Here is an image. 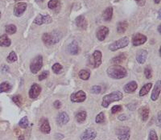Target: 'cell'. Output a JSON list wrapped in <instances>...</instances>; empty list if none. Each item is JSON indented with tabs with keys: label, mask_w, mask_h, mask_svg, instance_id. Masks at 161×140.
I'll use <instances>...</instances> for the list:
<instances>
[{
	"label": "cell",
	"mask_w": 161,
	"mask_h": 140,
	"mask_svg": "<svg viewBox=\"0 0 161 140\" xmlns=\"http://www.w3.org/2000/svg\"><path fill=\"white\" fill-rule=\"evenodd\" d=\"M107 74L113 79H122L126 76V70L123 66L119 64H114L107 68Z\"/></svg>",
	"instance_id": "6da1fadb"
},
{
	"label": "cell",
	"mask_w": 161,
	"mask_h": 140,
	"mask_svg": "<svg viewBox=\"0 0 161 140\" xmlns=\"http://www.w3.org/2000/svg\"><path fill=\"white\" fill-rule=\"evenodd\" d=\"M123 97V95L122 92H120V91H115V92H112L107 94V95H106V96H104L102 98V107L107 108L114 101H119L120 100H122Z\"/></svg>",
	"instance_id": "7a4b0ae2"
},
{
	"label": "cell",
	"mask_w": 161,
	"mask_h": 140,
	"mask_svg": "<svg viewBox=\"0 0 161 140\" xmlns=\"http://www.w3.org/2000/svg\"><path fill=\"white\" fill-rule=\"evenodd\" d=\"M61 38V34L58 31H54L53 33H44L42 36V39L45 44L53 45L59 42Z\"/></svg>",
	"instance_id": "3957f363"
},
{
	"label": "cell",
	"mask_w": 161,
	"mask_h": 140,
	"mask_svg": "<svg viewBox=\"0 0 161 140\" xmlns=\"http://www.w3.org/2000/svg\"><path fill=\"white\" fill-rule=\"evenodd\" d=\"M43 66V57L42 56H37L35 57L31 62V64H30V70L31 72L34 74L37 73Z\"/></svg>",
	"instance_id": "277c9868"
},
{
	"label": "cell",
	"mask_w": 161,
	"mask_h": 140,
	"mask_svg": "<svg viewBox=\"0 0 161 140\" xmlns=\"http://www.w3.org/2000/svg\"><path fill=\"white\" fill-rule=\"evenodd\" d=\"M129 44V39L127 37H123L119 39L117 41L114 42L109 46V49L110 51H116L121 48L126 47Z\"/></svg>",
	"instance_id": "5b68a950"
},
{
	"label": "cell",
	"mask_w": 161,
	"mask_h": 140,
	"mask_svg": "<svg viewBox=\"0 0 161 140\" xmlns=\"http://www.w3.org/2000/svg\"><path fill=\"white\" fill-rule=\"evenodd\" d=\"M116 134L119 140H129L130 137V131L129 127H122L116 130Z\"/></svg>",
	"instance_id": "8992f818"
},
{
	"label": "cell",
	"mask_w": 161,
	"mask_h": 140,
	"mask_svg": "<svg viewBox=\"0 0 161 140\" xmlns=\"http://www.w3.org/2000/svg\"><path fill=\"white\" fill-rule=\"evenodd\" d=\"M102 53L98 50L94 51L90 58V64L93 68H98L102 64Z\"/></svg>",
	"instance_id": "52a82bcc"
},
{
	"label": "cell",
	"mask_w": 161,
	"mask_h": 140,
	"mask_svg": "<svg viewBox=\"0 0 161 140\" xmlns=\"http://www.w3.org/2000/svg\"><path fill=\"white\" fill-rule=\"evenodd\" d=\"M97 137V132L94 129L92 128H88L85 130L83 133L81 134L80 138L81 140H93Z\"/></svg>",
	"instance_id": "ba28073f"
},
{
	"label": "cell",
	"mask_w": 161,
	"mask_h": 140,
	"mask_svg": "<svg viewBox=\"0 0 161 140\" xmlns=\"http://www.w3.org/2000/svg\"><path fill=\"white\" fill-rule=\"evenodd\" d=\"M86 94L84 91L80 90L77 91L75 94H73L70 96V100L72 102L75 103H81L86 101Z\"/></svg>",
	"instance_id": "9c48e42d"
},
{
	"label": "cell",
	"mask_w": 161,
	"mask_h": 140,
	"mask_svg": "<svg viewBox=\"0 0 161 140\" xmlns=\"http://www.w3.org/2000/svg\"><path fill=\"white\" fill-rule=\"evenodd\" d=\"M40 131L45 134H49L51 132V127H50L49 120L47 118H43L40 119Z\"/></svg>",
	"instance_id": "30bf717a"
},
{
	"label": "cell",
	"mask_w": 161,
	"mask_h": 140,
	"mask_svg": "<svg viewBox=\"0 0 161 140\" xmlns=\"http://www.w3.org/2000/svg\"><path fill=\"white\" fill-rule=\"evenodd\" d=\"M52 22V18L51 16L49 15H38L37 17L35 18L34 20V24H35L36 25H42L44 24H50Z\"/></svg>",
	"instance_id": "8fae6325"
},
{
	"label": "cell",
	"mask_w": 161,
	"mask_h": 140,
	"mask_svg": "<svg viewBox=\"0 0 161 140\" xmlns=\"http://www.w3.org/2000/svg\"><path fill=\"white\" fill-rule=\"evenodd\" d=\"M40 93H41V87L38 84H33L31 86V89L29 90L28 96L30 98L35 99L37 98Z\"/></svg>",
	"instance_id": "7c38bea8"
},
{
	"label": "cell",
	"mask_w": 161,
	"mask_h": 140,
	"mask_svg": "<svg viewBox=\"0 0 161 140\" xmlns=\"http://www.w3.org/2000/svg\"><path fill=\"white\" fill-rule=\"evenodd\" d=\"M109 34V28L105 26H101L99 27L97 30V32H96V35H97V38L98 40L100 41H103L104 39H106V36L108 35Z\"/></svg>",
	"instance_id": "4fadbf2b"
},
{
	"label": "cell",
	"mask_w": 161,
	"mask_h": 140,
	"mask_svg": "<svg viewBox=\"0 0 161 140\" xmlns=\"http://www.w3.org/2000/svg\"><path fill=\"white\" fill-rule=\"evenodd\" d=\"M147 41V36L140 33L135 34L132 38V44L134 46H139L144 44Z\"/></svg>",
	"instance_id": "5bb4252c"
},
{
	"label": "cell",
	"mask_w": 161,
	"mask_h": 140,
	"mask_svg": "<svg viewBox=\"0 0 161 140\" xmlns=\"http://www.w3.org/2000/svg\"><path fill=\"white\" fill-rule=\"evenodd\" d=\"M69 122V116L66 112H60L57 117V123L58 126L61 127L67 124Z\"/></svg>",
	"instance_id": "9a60e30c"
},
{
	"label": "cell",
	"mask_w": 161,
	"mask_h": 140,
	"mask_svg": "<svg viewBox=\"0 0 161 140\" xmlns=\"http://www.w3.org/2000/svg\"><path fill=\"white\" fill-rule=\"evenodd\" d=\"M27 9V3L25 2H20L15 6L14 7V15L17 17H20L24 13Z\"/></svg>",
	"instance_id": "2e32d148"
},
{
	"label": "cell",
	"mask_w": 161,
	"mask_h": 140,
	"mask_svg": "<svg viewBox=\"0 0 161 140\" xmlns=\"http://www.w3.org/2000/svg\"><path fill=\"white\" fill-rule=\"evenodd\" d=\"M160 90H161V84L160 81H158L156 84V86L154 87V90H153L152 93V96H151V99L153 101H156V100H158L159 97V94H160Z\"/></svg>",
	"instance_id": "e0dca14e"
},
{
	"label": "cell",
	"mask_w": 161,
	"mask_h": 140,
	"mask_svg": "<svg viewBox=\"0 0 161 140\" xmlns=\"http://www.w3.org/2000/svg\"><path fill=\"white\" fill-rule=\"evenodd\" d=\"M138 85L135 81H130L129 83H127L126 85H125L123 87L124 92L126 94H131V93L135 92V90H137Z\"/></svg>",
	"instance_id": "ac0fdd59"
},
{
	"label": "cell",
	"mask_w": 161,
	"mask_h": 140,
	"mask_svg": "<svg viewBox=\"0 0 161 140\" xmlns=\"http://www.w3.org/2000/svg\"><path fill=\"white\" fill-rule=\"evenodd\" d=\"M147 57H148V52L144 49H141L139 50L136 55V60L137 61L139 62V64H143L145 63L146 60H147Z\"/></svg>",
	"instance_id": "d6986e66"
},
{
	"label": "cell",
	"mask_w": 161,
	"mask_h": 140,
	"mask_svg": "<svg viewBox=\"0 0 161 140\" xmlns=\"http://www.w3.org/2000/svg\"><path fill=\"white\" fill-rule=\"evenodd\" d=\"M149 108L148 106H143L139 109V114L141 117V119L143 122H147L149 117Z\"/></svg>",
	"instance_id": "ffe728a7"
},
{
	"label": "cell",
	"mask_w": 161,
	"mask_h": 140,
	"mask_svg": "<svg viewBox=\"0 0 161 140\" xmlns=\"http://www.w3.org/2000/svg\"><path fill=\"white\" fill-rule=\"evenodd\" d=\"M68 53L72 55H77L79 53L80 48L78 46L77 41H73L68 46Z\"/></svg>",
	"instance_id": "44dd1931"
},
{
	"label": "cell",
	"mask_w": 161,
	"mask_h": 140,
	"mask_svg": "<svg viewBox=\"0 0 161 140\" xmlns=\"http://www.w3.org/2000/svg\"><path fill=\"white\" fill-rule=\"evenodd\" d=\"M76 25L78 28L82 29H86L87 28V21H86V18L83 16H80L78 17H77L75 20Z\"/></svg>",
	"instance_id": "7402d4cb"
},
{
	"label": "cell",
	"mask_w": 161,
	"mask_h": 140,
	"mask_svg": "<svg viewBox=\"0 0 161 140\" xmlns=\"http://www.w3.org/2000/svg\"><path fill=\"white\" fill-rule=\"evenodd\" d=\"M113 7H109L104 11L103 14H102V18H103L104 21H106V22H109L111 20L113 16Z\"/></svg>",
	"instance_id": "603a6c76"
},
{
	"label": "cell",
	"mask_w": 161,
	"mask_h": 140,
	"mask_svg": "<svg viewBox=\"0 0 161 140\" xmlns=\"http://www.w3.org/2000/svg\"><path fill=\"white\" fill-rule=\"evenodd\" d=\"M75 117L78 123H84L87 118V113L85 110H80L76 114Z\"/></svg>",
	"instance_id": "cb8c5ba5"
},
{
	"label": "cell",
	"mask_w": 161,
	"mask_h": 140,
	"mask_svg": "<svg viewBox=\"0 0 161 140\" xmlns=\"http://www.w3.org/2000/svg\"><path fill=\"white\" fill-rule=\"evenodd\" d=\"M11 41L7 35H0V46L1 47H9L11 45Z\"/></svg>",
	"instance_id": "d4e9b609"
},
{
	"label": "cell",
	"mask_w": 161,
	"mask_h": 140,
	"mask_svg": "<svg viewBox=\"0 0 161 140\" xmlns=\"http://www.w3.org/2000/svg\"><path fill=\"white\" fill-rule=\"evenodd\" d=\"M152 87V83H148L146 84L145 86H144L142 87V89L139 91V96L140 97H144L145 95L150 92L151 89Z\"/></svg>",
	"instance_id": "484cf974"
},
{
	"label": "cell",
	"mask_w": 161,
	"mask_h": 140,
	"mask_svg": "<svg viewBox=\"0 0 161 140\" xmlns=\"http://www.w3.org/2000/svg\"><path fill=\"white\" fill-rule=\"evenodd\" d=\"M128 28V23L126 21H122V22L119 23L117 25V31L120 34L124 33L126 31V30Z\"/></svg>",
	"instance_id": "4316f807"
},
{
	"label": "cell",
	"mask_w": 161,
	"mask_h": 140,
	"mask_svg": "<svg viewBox=\"0 0 161 140\" xmlns=\"http://www.w3.org/2000/svg\"><path fill=\"white\" fill-rule=\"evenodd\" d=\"M78 76L82 80H84V81H87L90 77V72L89 71V70L86 69H82L78 73Z\"/></svg>",
	"instance_id": "83f0119b"
},
{
	"label": "cell",
	"mask_w": 161,
	"mask_h": 140,
	"mask_svg": "<svg viewBox=\"0 0 161 140\" xmlns=\"http://www.w3.org/2000/svg\"><path fill=\"white\" fill-rule=\"evenodd\" d=\"M11 90V86L10 85L9 82L7 81H4L0 85V93H5L9 92Z\"/></svg>",
	"instance_id": "f1b7e54d"
},
{
	"label": "cell",
	"mask_w": 161,
	"mask_h": 140,
	"mask_svg": "<svg viewBox=\"0 0 161 140\" xmlns=\"http://www.w3.org/2000/svg\"><path fill=\"white\" fill-rule=\"evenodd\" d=\"M125 60H126V56H125V54H124V53H121V54H119L117 57H115L114 59H112L111 61L114 64H118L123 63Z\"/></svg>",
	"instance_id": "f546056e"
},
{
	"label": "cell",
	"mask_w": 161,
	"mask_h": 140,
	"mask_svg": "<svg viewBox=\"0 0 161 140\" xmlns=\"http://www.w3.org/2000/svg\"><path fill=\"white\" fill-rule=\"evenodd\" d=\"M28 126H29V120L27 116H24V118H21L20 122H19V127L23 128V129H26V128L28 127Z\"/></svg>",
	"instance_id": "4dcf8cb0"
},
{
	"label": "cell",
	"mask_w": 161,
	"mask_h": 140,
	"mask_svg": "<svg viewBox=\"0 0 161 140\" xmlns=\"http://www.w3.org/2000/svg\"><path fill=\"white\" fill-rule=\"evenodd\" d=\"M52 69H53V72H55L56 74H60L63 72V67L59 63L54 64L53 67H52Z\"/></svg>",
	"instance_id": "1f68e13d"
},
{
	"label": "cell",
	"mask_w": 161,
	"mask_h": 140,
	"mask_svg": "<svg viewBox=\"0 0 161 140\" xmlns=\"http://www.w3.org/2000/svg\"><path fill=\"white\" fill-rule=\"evenodd\" d=\"M5 30H6L7 34L12 35V34H15V33L16 32L17 28H16V25H14V24H9V25H7V26H6Z\"/></svg>",
	"instance_id": "d6a6232c"
},
{
	"label": "cell",
	"mask_w": 161,
	"mask_h": 140,
	"mask_svg": "<svg viewBox=\"0 0 161 140\" xmlns=\"http://www.w3.org/2000/svg\"><path fill=\"white\" fill-rule=\"evenodd\" d=\"M12 101H13L16 105H18L19 107H21V105L23 104V99L21 95H16V96L12 97Z\"/></svg>",
	"instance_id": "836d02e7"
},
{
	"label": "cell",
	"mask_w": 161,
	"mask_h": 140,
	"mask_svg": "<svg viewBox=\"0 0 161 140\" xmlns=\"http://www.w3.org/2000/svg\"><path fill=\"white\" fill-rule=\"evenodd\" d=\"M48 7L52 10L57 8L60 7V1L59 0H50L48 3Z\"/></svg>",
	"instance_id": "e575fe53"
},
{
	"label": "cell",
	"mask_w": 161,
	"mask_h": 140,
	"mask_svg": "<svg viewBox=\"0 0 161 140\" xmlns=\"http://www.w3.org/2000/svg\"><path fill=\"white\" fill-rule=\"evenodd\" d=\"M105 120H106V118H105V114H104L103 112L99 113L96 116V118H95V122L97 124H102V123H103L105 122Z\"/></svg>",
	"instance_id": "d590c367"
},
{
	"label": "cell",
	"mask_w": 161,
	"mask_h": 140,
	"mask_svg": "<svg viewBox=\"0 0 161 140\" xmlns=\"http://www.w3.org/2000/svg\"><path fill=\"white\" fill-rule=\"evenodd\" d=\"M7 61L8 63H13V62L17 61V56L15 52H11L10 54L8 55V57L7 58Z\"/></svg>",
	"instance_id": "8d00e7d4"
},
{
	"label": "cell",
	"mask_w": 161,
	"mask_h": 140,
	"mask_svg": "<svg viewBox=\"0 0 161 140\" xmlns=\"http://www.w3.org/2000/svg\"><path fill=\"white\" fill-rule=\"evenodd\" d=\"M148 140H159L157 133L154 130H151L149 132V137H148Z\"/></svg>",
	"instance_id": "74e56055"
},
{
	"label": "cell",
	"mask_w": 161,
	"mask_h": 140,
	"mask_svg": "<svg viewBox=\"0 0 161 140\" xmlns=\"http://www.w3.org/2000/svg\"><path fill=\"white\" fill-rule=\"evenodd\" d=\"M90 92L94 94H99L102 92V88L99 86H94L90 89Z\"/></svg>",
	"instance_id": "f35d334b"
},
{
	"label": "cell",
	"mask_w": 161,
	"mask_h": 140,
	"mask_svg": "<svg viewBox=\"0 0 161 140\" xmlns=\"http://www.w3.org/2000/svg\"><path fill=\"white\" fill-rule=\"evenodd\" d=\"M121 110H122V105H114V106L111 108V113H112L113 114H117V113L120 112Z\"/></svg>",
	"instance_id": "ab89813d"
},
{
	"label": "cell",
	"mask_w": 161,
	"mask_h": 140,
	"mask_svg": "<svg viewBox=\"0 0 161 140\" xmlns=\"http://www.w3.org/2000/svg\"><path fill=\"white\" fill-rule=\"evenodd\" d=\"M144 74L147 79H151L152 77V69H150L149 68H146L144 69Z\"/></svg>",
	"instance_id": "60d3db41"
},
{
	"label": "cell",
	"mask_w": 161,
	"mask_h": 140,
	"mask_svg": "<svg viewBox=\"0 0 161 140\" xmlns=\"http://www.w3.org/2000/svg\"><path fill=\"white\" fill-rule=\"evenodd\" d=\"M49 71H44V72L39 76V81H42V80L46 79L47 77H49Z\"/></svg>",
	"instance_id": "b9f144b4"
},
{
	"label": "cell",
	"mask_w": 161,
	"mask_h": 140,
	"mask_svg": "<svg viewBox=\"0 0 161 140\" xmlns=\"http://www.w3.org/2000/svg\"><path fill=\"white\" fill-rule=\"evenodd\" d=\"M53 105H54V107H55L56 109H59L61 107V102H60L59 100H57V101H54V103H53Z\"/></svg>",
	"instance_id": "7bdbcfd3"
},
{
	"label": "cell",
	"mask_w": 161,
	"mask_h": 140,
	"mask_svg": "<svg viewBox=\"0 0 161 140\" xmlns=\"http://www.w3.org/2000/svg\"><path fill=\"white\" fill-rule=\"evenodd\" d=\"M126 107L130 109V110H135V109H136L137 105L136 104H132V103H130V104H128V105H126Z\"/></svg>",
	"instance_id": "ee69618b"
},
{
	"label": "cell",
	"mask_w": 161,
	"mask_h": 140,
	"mask_svg": "<svg viewBox=\"0 0 161 140\" xmlns=\"http://www.w3.org/2000/svg\"><path fill=\"white\" fill-rule=\"evenodd\" d=\"M160 114H161V112L159 111V113H158V114H157L158 116H157V123H157V126H158L159 127H161V120H160L161 116H160Z\"/></svg>",
	"instance_id": "f6af8a7d"
},
{
	"label": "cell",
	"mask_w": 161,
	"mask_h": 140,
	"mask_svg": "<svg viewBox=\"0 0 161 140\" xmlns=\"http://www.w3.org/2000/svg\"><path fill=\"white\" fill-rule=\"evenodd\" d=\"M127 116H126V114H121V115H119V117H118V119H119V121H122V122H123V121H125V120H126V119H127Z\"/></svg>",
	"instance_id": "bcb514c9"
},
{
	"label": "cell",
	"mask_w": 161,
	"mask_h": 140,
	"mask_svg": "<svg viewBox=\"0 0 161 140\" xmlns=\"http://www.w3.org/2000/svg\"><path fill=\"white\" fill-rule=\"evenodd\" d=\"M1 70H2V72H7L9 71V67L7 65H2Z\"/></svg>",
	"instance_id": "7dc6e473"
},
{
	"label": "cell",
	"mask_w": 161,
	"mask_h": 140,
	"mask_svg": "<svg viewBox=\"0 0 161 140\" xmlns=\"http://www.w3.org/2000/svg\"><path fill=\"white\" fill-rule=\"evenodd\" d=\"M55 138L57 139H61V138H64V135L63 134H57L55 135Z\"/></svg>",
	"instance_id": "c3c4849f"
},
{
	"label": "cell",
	"mask_w": 161,
	"mask_h": 140,
	"mask_svg": "<svg viewBox=\"0 0 161 140\" xmlns=\"http://www.w3.org/2000/svg\"><path fill=\"white\" fill-rule=\"evenodd\" d=\"M136 2H138L140 4V6H143V5L145 3V0H135Z\"/></svg>",
	"instance_id": "681fc988"
},
{
	"label": "cell",
	"mask_w": 161,
	"mask_h": 140,
	"mask_svg": "<svg viewBox=\"0 0 161 140\" xmlns=\"http://www.w3.org/2000/svg\"><path fill=\"white\" fill-rule=\"evenodd\" d=\"M19 140H25L24 136V135H20V137H19Z\"/></svg>",
	"instance_id": "f907efd6"
},
{
	"label": "cell",
	"mask_w": 161,
	"mask_h": 140,
	"mask_svg": "<svg viewBox=\"0 0 161 140\" xmlns=\"http://www.w3.org/2000/svg\"><path fill=\"white\" fill-rule=\"evenodd\" d=\"M154 2L156 4H159V2H160V0H154Z\"/></svg>",
	"instance_id": "816d5d0a"
},
{
	"label": "cell",
	"mask_w": 161,
	"mask_h": 140,
	"mask_svg": "<svg viewBox=\"0 0 161 140\" xmlns=\"http://www.w3.org/2000/svg\"><path fill=\"white\" fill-rule=\"evenodd\" d=\"M160 29H161V26H160V25H159V28H158V31H159V33L161 32V31H160Z\"/></svg>",
	"instance_id": "f5cc1de1"
},
{
	"label": "cell",
	"mask_w": 161,
	"mask_h": 140,
	"mask_svg": "<svg viewBox=\"0 0 161 140\" xmlns=\"http://www.w3.org/2000/svg\"><path fill=\"white\" fill-rule=\"evenodd\" d=\"M159 19H160V10L159 11Z\"/></svg>",
	"instance_id": "db71d44e"
},
{
	"label": "cell",
	"mask_w": 161,
	"mask_h": 140,
	"mask_svg": "<svg viewBox=\"0 0 161 140\" xmlns=\"http://www.w3.org/2000/svg\"><path fill=\"white\" fill-rule=\"evenodd\" d=\"M0 18H1V12H0Z\"/></svg>",
	"instance_id": "11a10c76"
},
{
	"label": "cell",
	"mask_w": 161,
	"mask_h": 140,
	"mask_svg": "<svg viewBox=\"0 0 161 140\" xmlns=\"http://www.w3.org/2000/svg\"><path fill=\"white\" fill-rule=\"evenodd\" d=\"M15 1H20V0H15Z\"/></svg>",
	"instance_id": "9f6ffc18"
},
{
	"label": "cell",
	"mask_w": 161,
	"mask_h": 140,
	"mask_svg": "<svg viewBox=\"0 0 161 140\" xmlns=\"http://www.w3.org/2000/svg\"><path fill=\"white\" fill-rule=\"evenodd\" d=\"M40 1H44V0H40Z\"/></svg>",
	"instance_id": "6f0895ef"
}]
</instances>
